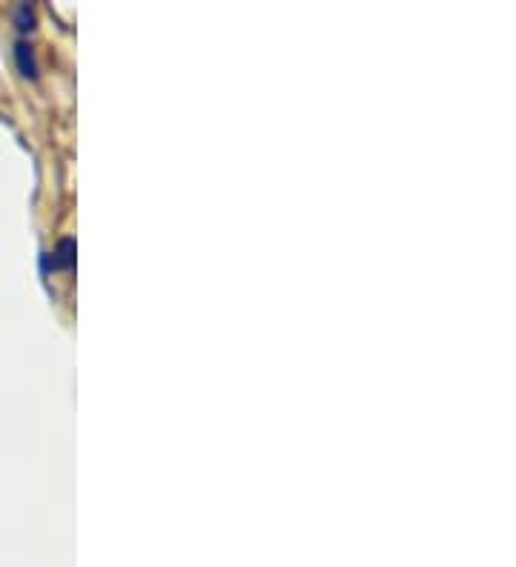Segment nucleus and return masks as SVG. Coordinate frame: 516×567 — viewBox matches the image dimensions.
<instances>
[{
    "label": "nucleus",
    "mask_w": 516,
    "mask_h": 567,
    "mask_svg": "<svg viewBox=\"0 0 516 567\" xmlns=\"http://www.w3.org/2000/svg\"><path fill=\"white\" fill-rule=\"evenodd\" d=\"M15 61H18V69H21L23 78H29V81H38V75H41V66H38V58H35V49H32V43L21 41L15 46Z\"/></svg>",
    "instance_id": "nucleus-1"
},
{
    "label": "nucleus",
    "mask_w": 516,
    "mask_h": 567,
    "mask_svg": "<svg viewBox=\"0 0 516 567\" xmlns=\"http://www.w3.org/2000/svg\"><path fill=\"white\" fill-rule=\"evenodd\" d=\"M49 258H52V270H72L75 267V238L72 235L61 238L55 252H49Z\"/></svg>",
    "instance_id": "nucleus-2"
},
{
    "label": "nucleus",
    "mask_w": 516,
    "mask_h": 567,
    "mask_svg": "<svg viewBox=\"0 0 516 567\" xmlns=\"http://www.w3.org/2000/svg\"><path fill=\"white\" fill-rule=\"evenodd\" d=\"M15 21H18V29H21V32H32V29L38 26V21H35V12H32L29 6H18Z\"/></svg>",
    "instance_id": "nucleus-3"
}]
</instances>
